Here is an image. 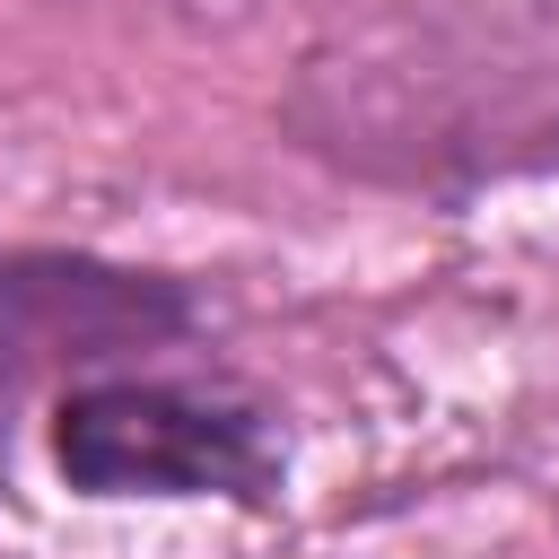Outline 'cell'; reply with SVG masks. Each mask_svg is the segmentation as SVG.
<instances>
[{"instance_id": "obj_1", "label": "cell", "mask_w": 559, "mask_h": 559, "mask_svg": "<svg viewBox=\"0 0 559 559\" xmlns=\"http://www.w3.org/2000/svg\"><path fill=\"white\" fill-rule=\"evenodd\" d=\"M288 131L393 192H472L559 157V17L445 0L341 26L288 79Z\"/></svg>"}, {"instance_id": "obj_2", "label": "cell", "mask_w": 559, "mask_h": 559, "mask_svg": "<svg viewBox=\"0 0 559 559\" xmlns=\"http://www.w3.org/2000/svg\"><path fill=\"white\" fill-rule=\"evenodd\" d=\"M52 463L79 498H245L280 489L271 428L201 384L166 376H87L52 402Z\"/></svg>"}, {"instance_id": "obj_3", "label": "cell", "mask_w": 559, "mask_h": 559, "mask_svg": "<svg viewBox=\"0 0 559 559\" xmlns=\"http://www.w3.org/2000/svg\"><path fill=\"white\" fill-rule=\"evenodd\" d=\"M192 323V297L157 271L96 253H0V419L44 384L70 393L87 376H122Z\"/></svg>"}, {"instance_id": "obj_4", "label": "cell", "mask_w": 559, "mask_h": 559, "mask_svg": "<svg viewBox=\"0 0 559 559\" xmlns=\"http://www.w3.org/2000/svg\"><path fill=\"white\" fill-rule=\"evenodd\" d=\"M148 9H183V17H236V9H253V0H148Z\"/></svg>"}]
</instances>
